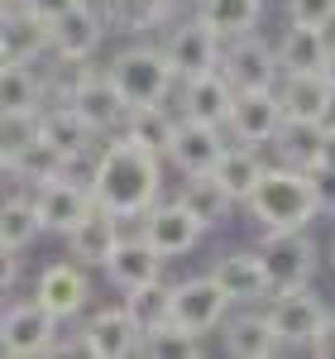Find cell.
I'll return each instance as SVG.
<instances>
[{
  "instance_id": "cell-18",
  "label": "cell",
  "mask_w": 335,
  "mask_h": 359,
  "mask_svg": "<svg viewBox=\"0 0 335 359\" xmlns=\"http://www.w3.org/2000/svg\"><path fill=\"white\" fill-rule=\"evenodd\" d=\"M211 278L221 283V292L230 302L249 306V302H264L268 292H273V283L264 273V264H259V249H225L221 259L211 264Z\"/></svg>"
},
{
  "instance_id": "cell-39",
  "label": "cell",
  "mask_w": 335,
  "mask_h": 359,
  "mask_svg": "<svg viewBox=\"0 0 335 359\" xmlns=\"http://www.w3.org/2000/svg\"><path fill=\"white\" fill-rule=\"evenodd\" d=\"M307 182H311V196H316V211H321V216H335V168L331 163H311Z\"/></svg>"
},
{
  "instance_id": "cell-29",
  "label": "cell",
  "mask_w": 335,
  "mask_h": 359,
  "mask_svg": "<svg viewBox=\"0 0 335 359\" xmlns=\"http://www.w3.org/2000/svg\"><path fill=\"white\" fill-rule=\"evenodd\" d=\"M177 201H182V206H187V211H192V216L206 225V230H211V225H225L230 216H235V196L225 192L211 172H192Z\"/></svg>"
},
{
  "instance_id": "cell-45",
  "label": "cell",
  "mask_w": 335,
  "mask_h": 359,
  "mask_svg": "<svg viewBox=\"0 0 335 359\" xmlns=\"http://www.w3.org/2000/svg\"><path fill=\"white\" fill-rule=\"evenodd\" d=\"M326 264H331V269H335V240H331V245H326Z\"/></svg>"
},
{
  "instance_id": "cell-38",
  "label": "cell",
  "mask_w": 335,
  "mask_h": 359,
  "mask_svg": "<svg viewBox=\"0 0 335 359\" xmlns=\"http://www.w3.org/2000/svg\"><path fill=\"white\" fill-rule=\"evenodd\" d=\"M287 20L311 29H331L335 25V0H287Z\"/></svg>"
},
{
  "instance_id": "cell-3",
  "label": "cell",
  "mask_w": 335,
  "mask_h": 359,
  "mask_svg": "<svg viewBox=\"0 0 335 359\" xmlns=\"http://www.w3.org/2000/svg\"><path fill=\"white\" fill-rule=\"evenodd\" d=\"M106 77L115 82V91L125 96V106H163L177 91V72L158 43H130L106 62Z\"/></svg>"
},
{
  "instance_id": "cell-21",
  "label": "cell",
  "mask_w": 335,
  "mask_h": 359,
  "mask_svg": "<svg viewBox=\"0 0 335 359\" xmlns=\"http://www.w3.org/2000/svg\"><path fill=\"white\" fill-rule=\"evenodd\" d=\"M120 216H111V211H101V206H91L82 221L72 225L62 240H67V254L82 264V269H101L106 259H111V249L120 245Z\"/></svg>"
},
{
  "instance_id": "cell-41",
  "label": "cell",
  "mask_w": 335,
  "mask_h": 359,
  "mask_svg": "<svg viewBox=\"0 0 335 359\" xmlns=\"http://www.w3.org/2000/svg\"><path fill=\"white\" fill-rule=\"evenodd\" d=\"M15 283H20V249L0 245V302L15 292Z\"/></svg>"
},
{
  "instance_id": "cell-4",
  "label": "cell",
  "mask_w": 335,
  "mask_h": 359,
  "mask_svg": "<svg viewBox=\"0 0 335 359\" xmlns=\"http://www.w3.org/2000/svg\"><path fill=\"white\" fill-rule=\"evenodd\" d=\"M57 331H62V321H57L48 306H39L34 297L0 306V355H10V359L53 355Z\"/></svg>"
},
{
  "instance_id": "cell-26",
  "label": "cell",
  "mask_w": 335,
  "mask_h": 359,
  "mask_svg": "<svg viewBox=\"0 0 335 359\" xmlns=\"http://www.w3.org/2000/svg\"><path fill=\"white\" fill-rule=\"evenodd\" d=\"M96 5H101V20H106V29H115V34H130V39L163 29L168 15H172V0H96Z\"/></svg>"
},
{
  "instance_id": "cell-36",
  "label": "cell",
  "mask_w": 335,
  "mask_h": 359,
  "mask_svg": "<svg viewBox=\"0 0 335 359\" xmlns=\"http://www.w3.org/2000/svg\"><path fill=\"white\" fill-rule=\"evenodd\" d=\"M139 355H153V359H196L201 355V335L182 331V326H158L153 335H144L139 340Z\"/></svg>"
},
{
  "instance_id": "cell-47",
  "label": "cell",
  "mask_w": 335,
  "mask_h": 359,
  "mask_svg": "<svg viewBox=\"0 0 335 359\" xmlns=\"http://www.w3.org/2000/svg\"><path fill=\"white\" fill-rule=\"evenodd\" d=\"M10 5H15V0H0V10H10Z\"/></svg>"
},
{
  "instance_id": "cell-14",
  "label": "cell",
  "mask_w": 335,
  "mask_h": 359,
  "mask_svg": "<svg viewBox=\"0 0 335 359\" xmlns=\"http://www.w3.org/2000/svg\"><path fill=\"white\" fill-rule=\"evenodd\" d=\"M221 43H225L221 34L206 25L201 15H192V20L172 25L163 53H168V62H172V72H177V82H182V77H196V72H206V67H221Z\"/></svg>"
},
{
  "instance_id": "cell-15",
  "label": "cell",
  "mask_w": 335,
  "mask_h": 359,
  "mask_svg": "<svg viewBox=\"0 0 335 359\" xmlns=\"http://www.w3.org/2000/svg\"><path fill=\"white\" fill-rule=\"evenodd\" d=\"M221 72L230 77V86H273L278 82V57H273V43H264L259 34H235L221 43Z\"/></svg>"
},
{
  "instance_id": "cell-34",
  "label": "cell",
  "mask_w": 335,
  "mask_h": 359,
  "mask_svg": "<svg viewBox=\"0 0 335 359\" xmlns=\"http://www.w3.org/2000/svg\"><path fill=\"white\" fill-rule=\"evenodd\" d=\"M125 311L130 321L139 326V335H153L158 326H168V283H144V287H130L125 292Z\"/></svg>"
},
{
  "instance_id": "cell-11",
  "label": "cell",
  "mask_w": 335,
  "mask_h": 359,
  "mask_svg": "<svg viewBox=\"0 0 335 359\" xmlns=\"http://www.w3.org/2000/svg\"><path fill=\"white\" fill-rule=\"evenodd\" d=\"M225 144H230V139L221 135V125H206V120L182 115V120L172 125V139H168V149H163V163H172L182 177H192V172H211Z\"/></svg>"
},
{
  "instance_id": "cell-31",
  "label": "cell",
  "mask_w": 335,
  "mask_h": 359,
  "mask_svg": "<svg viewBox=\"0 0 335 359\" xmlns=\"http://www.w3.org/2000/svg\"><path fill=\"white\" fill-rule=\"evenodd\" d=\"M48 101L43 77L34 72V62H5L0 67V111H39Z\"/></svg>"
},
{
  "instance_id": "cell-43",
  "label": "cell",
  "mask_w": 335,
  "mask_h": 359,
  "mask_svg": "<svg viewBox=\"0 0 335 359\" xmlns=\"http://www.w3.org/2000/svg\"><path fill=\"white\" fill-rule=\"evenodd\" d=\"M316 163H331L335 168V115L321 125V158H316Z\"/></svg>"
},
{
  "instance_id": "cell-25",
  "label": "cell",
  "mask_w": 335,
  "mask_h": 359,
  "mask_svg": "<svg viewBox=\"0 0 335 359\" xmlns=\"http://www.w3.org/2000/svg\"><path fill=\"white\" fill-rule=\"evenodd\" d=\"M331 53V34L311 25H287V34L278 39V72H321V62Z\"/></svg>"
},
{
  "instance_id": "cell-5",
  "label": "cell",
  "mask_w": 335,
  "mask_h": 359,
  "mask_svg": "<svg viewBox=\"0 0 335 359\" xmlns=\"http://www.w3.org/2000/svg\"><path fill=\"white\" fill-rule=\"evenodd\" d=\"M29 201H34V216H39V230L43 235H67L96 206L86 177H72V172H53V177L34 182L29 187Z\"/></svg>"
},
{
  "instance_id": "cell-8",
  "label": "cell",
  "mask_w": 335,
  "mask_h": 359,
  "mask_svg": "<svg viewBox=\"0 0 335 359\" xmlns=\"http://www.w3.org/2000/svg\"><path fill=\"white\" fill-rule=\"evenodd\" d=\"M135 221H139V235L158 249L163 259H182V254H192V249L206 240V225L196 221L177 196H172V201H149Z\"/></svg>"
},
{
  "instance_id": "cell-13",
  "label": "cell",
  "mask_w": 335,
  "mask_h": 359,
  "mask_svg": "<svg viewBox=\"0 0 335 359\" xmlns=\"http://www.w3.org/2000/svg\"><path fill=\"white\" fill-rule=\"evenodd\" d=\"M34 302L48 306L57 321H72V316H82L86 302H91V278H86V269L77 259H57V264H48V269L39 273Z\"/></svg>"
},
{
  "instance_id": "cell-6",
  "label": "cell",
  "mask_w": 335,
  "mask_h": 359,
  "mask_svg": "<svg viewBox=\"0 0 335 359\" xmlns=\"http://www.w3.org/2000/svg\"><path fill=\"white\" fill-rule=\"evenodd\" d=\"M259 264H264L273 287H297V283H311L316 264H321V249L307 235V225L302 230H264Z\"/></svg>"
},
{
  "instance_id": "cell-32",
  "label": "cell",
  "mask_w": 335,
  "mask_h": 359,
  "mask_svg": "<svg viewBox=\"0 0 335 359\" xmlns=\"http://www.w3.org/2000/svg\"><path fill=\"white\" fill-rule=\"evenodd\" d=\"M196 15L221 39H235V34H249L264 20V0H196Z\"/></svg>"
},
{
  "instance_id": "cell-44",
  "label": "cell",
  "mask_w": 335,
  "mask_h": 359,
  "mask_svg": "<svg viewBox=\"0 0 335 359\" xmlns=\"http://www.w3.org/2000/svg\"><path fill=\"white\" fill-rule=\"evenodd\" d=\"M321 77H326L331 91H335V43H331V53H326V62H321Z\"/></svg>"
},
{
  "instance_id": "cell-19",
  "label": "cell",
  "mask_w": 335,
  "mask_h": 359,
  "mask_svg": "<svg viewBox=\"0 0 335 359\" xmlns=\"http://www.w3.org/2000/svg\"><path fill=\"white\" fill-rule=\"evenodd\" d=\"M273 91H278L282 115H292V120H316L321 125V120L335 115V91L321 72H278Z\"/></svg>"
},
{
  "instance_id": "cell-1",
  "label": "cell",
  "mask_w": 335,
  "mask_h": 359,
  "mask_svg": "<svg viewBox=\"0 0 335 359\" xmlns=\"http://www.w3.org/2000/svg\"><path fill=\"white\" fill-rule=\"evenodd\" d=\"M86 187H91V201L101 211H111L120 221H135L144 206L158 201V192H163V158L139 149L135 139L115 135L96 149Z\"/></svg>"
},
{
  "instance_id": "cell-33",
  "label": "cell",
  "mask_w": 335,
  "mask_h": 359,
  "mask_svg": "<svg viewBox=\"0 0 335 359\" xmlns=\"http://www.w3.org/2000/svg\"><path fill=\"white\" fill-rule=\"evenodd\" d=\"M39 235H43V230H39V216H34L29 187H25V192H10L5 201H0V245H10V249L25 254Z\"/></svg>"
},
{
  "instance_id": "cell-46",
  "label": "cell",
  "mask_w": 335,
  "mask_h": 359,
  "mask_svg": "<svg viewBox=\"0 0 335 359\" xmlns=\"http://www.w3.org/2000/svg\"><path fill=\"white\" fill-rule=\"evenodd\" d=\"M0 177H10V163H5V154H0Z\"/></svg>"
},
{
  "instance_id": "cell-48",
  "label": "cell",
  "mask_w": 335,
  "mask_h": 359,
  "mask_svg": "<svg viewBox=\"0 0 335 359\" xmlns=\"http://www.w3.org/2000/svg\"><path fill=\"white\" fill-rule=\"evenodd\" d=\"M5 62H10V57H5V48H0V67H5Z\"/></svg>"
},
{
  "instance_id": "cell-10",
  "label": "cell",
  "mask_w": 335,
  "mask_h": 359,
  "mask_svg": "<svg viewBox=\"0 0 335 359\" xmlns=\"http://www.w3.org/2000/svg\"><path fill=\"white\" fill-rule=\"evenodd\" d=\"M101 43H106V20H101L96 0H77L72 10H62L57 20H48V57L86 62V57H96Z\"/></svg>"
},
{
  "instance_id": "cell-20",
  "label": "cell",
  "mask_w": 335,
  "mask_h": 359,
  "mask_svg": "<svg viewBox=\"0 0 335 359\" xmlns=\"http://www.w3.org/2000/svg\"><path fill=\"white\" fill-rule=\"evenodd\" d=\"M163 264L168 259L144 235H120V245L111 249V259L101 269H106V278H111L120 292H130V287H144V283H158L163 278Z\"/></svg>"
},
{
  "instance_id": "cell-7",
  "label": "cell",
  "mask_w": 335,
  "mask_h": 359,
  "mask_svg": "<svg viewBox=\"0 0 335 359\" xmlns=\"http://www.w3.org/2000/svg\"><path fill=\"white\" fill-rule=\"evenodd\" d=\"M230 311V297L221 292V283L211 273H196V278H182L168 287V321L182 326L192 335H206L221 326V316Z\"/></svg>"
},
{
  "instance_id": "cell-22",
  "label": "cell",
  "mask_w": 335,
  "mask_h": 359,
  "mask_svg": "<svg viewBox=\"0 0 335 359\" xmlns=\"http://www.w3.org/2000/svg\"><path fill=\"white\" fill-rule=\"evenodd\" d=\"M177 91H182V115L206 120V125H221L225 130V115H230V101H235V86H230V77H225L221 67H206V72H196V77H182Z\"/></svg>"
},
{
  "instance_id": "cell-42",
  "label": "cell",
  "mask_w": 335,
  "mask_h": 359,
  "mask_svg": "<svg viewBox=\"0 0 335 359\" xmlns=\"http://www.w3.org/2000/svg\"><path fill=\"white\" fill-rule=\"evenodd\" d=\"M20 5H25V10H34L39 20H57V15H62V10H72L77 0H20Z\"/></svg>"
},
{
  "instance_id": "cell-28",
  "label": "cell",
  "mask_w": 335,
  "mask_h": 359,
  "mask_svg": "<svg viewBox=\"0 0 335 359\" xmlns=\"http://www.w3.org/2000/svg\"><path fill=\"white\" fill-rule=\"evenodd\" d=\"M321 125H326V120H321ZM321 125H316V120H292V115H282L273 139H268L273 154H278V163L307 172V168L321 158Z\"/></svg>"
},
{
  "instance_id": "cell-16",
  "label": "cell",
  "mask_w": 335,
  "mask_h": 359,
  "mask_svg": "<svg viewBox=\"0 0 335 359\" xmlns=\"http://www.w3.org/2000/svg\"><path fill=\"white\" fill-rule=\"evenodd\" d=\"M139 326L130 321V311L125 306H101V311H91L82 326V355L91 359H130L139 355Z\"/></svg>"
},
{
  "instance_id": "cell-37",
  "label": "cell",
  "mask_w": 335,
  "mask_h": 359,
  "mask_svg": "<svg viewBox=\"0 0 335 359\" xmlns=\"http://www.w3.org/2000/svg\"><path fill=\"white\" fill-rule=\"evenodd\" d=\"M39 139V111H0V154L5 163Z\"/></svg>"
},
{
  "instance_id": "cell-27",
  "label": "cell",
  "mask_w": 335,
  "mask_h": 359,
  "mask_svg": "<svg viewBox=\"0 0 335 359\" xmlns=\"http://www.w3.org/2000/svg\"><path fill=\"white\" fill-rule=\"evenodd\" d=\"M264 168H268V163L259 158L254 144H225L221 158H216V168H211V177H216L225 192L235 196V206H240V201L254 192V182L264 177Z\"/></svg>"
},
{
  "instance_id": "cell-30",
  "label": "cell",
  "mask_w": 335,
  "mask_h": 359,
  "mask_svg": "<svg viewBox=\"0 0 335 359\" xmlns=\"http://www.w3.org/2000/svg\"><path fill=\"white\" fill-rule=\"evenodd\" d=\"M172 125H177V120L168 115V101H163V106H135V111H125V125H120L115 135L135 139L139 149H149V154L163 158L168 139H172Z\"/></svg>"
},
{
  "instance_id": "cell-12",
  "label": "cell",
  "mask_w": 335,
  "mask_h": 359,
  "mask_svg": "<svg viewBox=\"0 0 335 359\" xmlns=\"http://www.w3.org/2000/svg\"><path fill=\"white\" fill-rule=\"evenodd\" d=\"M278 120H282V106L273 86H240L235 101H230V115H225V130L240 144L264 149L273 139V130H278Z\"/></svg>"
},
{
  "instance_id": "cell-17",
  "label": "cell",
  "mask_w": 335,
  "mask_h": 359,
  "mask_svg": "<svg viewBox=\"0 0 335 359\" xmlns=\"http://www.w3.org/2000/svg\"><path fill=\"white\" fill-rule=\"evenodd\" d=\"M39 139H48L67 163H86V158L96 154V139H101V135H96V130H91L67 101H57V96H53L48 106H39Z\"/></svg>"
},
{
  "instance_id": "cell-40",
  "label": "cell",
  "mask_w": 335,
  "mask_h": 359,
  "mask_svg": "<svg viewBox=\"0 0 335 359\" xmlns=\"http://www.w3.org/2000/svg\"><path fill=\"white\" fill-rule=\"evenodd\" d=\"M307 350L316 359H335V311H326V316H321V326H316V335L307 340Z\"/></svg>"
},
{
  "instance_id": "cell-24",
  "label": "cell",
  "mask_w": 335,
  "mask_h": 359,
  "mask_svg": "<svg viewBox=\"0 0 335 359\" xmlns=\"http://www.w3.org/2000/svg\"><path fill=\"white\" fill-rule=\"evenodd\" d=\"M221 340H225V355H235V359H273L282 350V340L273 335L264 311L221 316Z\"/></svg>"
},
{
  "instance_id": "cell-2",
  "label": "cell",
  "mask_w": 335,
  "mask_h": 359,
  "mask_svg": "<svg viewBox=\"0 0 335 359\" xmlns=\"http://www.w3.org/2000/svg\"><path fill=\"white\" fill-rule=\"evenodd\" d=\"M245 216H249L259 230H302L321 216L316 211V196H311V182L302 168H287V163H268L264 177L254 182V192L240 201Z\"/></svg>"
},
{
  "instance_id": "cell-23",
  "label": "cell",
  "mask_w": 335,
  "mask_h": 359,
  "mask_svg": "<svg viewBox=\"0 0 335 359\" xmlns=\"http://www.w3.org/2000/svg\"><path fill=\"white\" fill-rule=\"evenodd\" d=\"M0 48L10 62H39L48 57V20H39L20 0L10 10H0Z\"/></svg>"
},
{
  "instance_id": "cell-35",
  "label": "cell",
  "mask_w": 335,
  "mask_h": 359,
  "mask_svg": "<svg viewBox=\"0 0 335 359\" xmlns=\"http://www.w3.org/2000/svg\"><path fill=\"white\" fill-rule=\"evenodd\" d=\"M53 172H67V158L57 154L48 139H34L25 154H15V158H10V177H15V182H25V187L43 182V177H53Z\"/></svg>"
},
{
  "instance_id": "cell-9",
  "label": "cell",
  "mask_w": 335,
  "mask_h": 359,
  "mask_svg": "<svg viewBox=\"0 0 335 359\" xmlns=\"http://www.w3.org/2000/svg\"><path fill=\"white\" fill-rule=\"evenodd\" d=\"M264 302H268V311H264V316H268V326H273V335H278L282 345H307L311 335H316V326H321V316L331 311L311 283H297V287H273Z\"/></svg>"
}]
</instances>
